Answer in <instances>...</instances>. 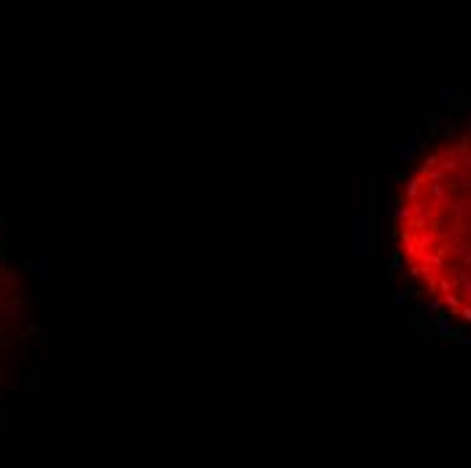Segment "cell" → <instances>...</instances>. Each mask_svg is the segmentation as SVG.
<instances>
[{
    "mask_svg": "<svg viewBox=\"0 0 471 468\" xmlns=\"http://www.w3.org/2000/svg\"><path fill=\"white\" fill-rule=\"evenodd\" d=\"M392 241L414 292L471 327V122L430 146L404 179Z\"/></svg>",
    "mask_w": 471,
    "mask_h": 468,
    "instance_id": "obj_1",
    "label": "cell"
}]
</instances>
